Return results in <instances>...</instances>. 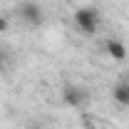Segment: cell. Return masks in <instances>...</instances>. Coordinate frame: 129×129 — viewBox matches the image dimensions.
Returning a JSON list of instances; mask_svg holds the SVG:
<instances>
[{"instance_id": "obj_1", "label": "cell", "mask_w": 129, "mask_h": 129, "mask_svg": "<svg viewBox=\"0 0 129 129\" xmlns=\"http://www.w3.org/2000/svg\"><path fill=\"white\" fill-rule=\"evenodd\" d=\"M75 27H77V32H82V35H94L97 30H99V10H94V8H77L75 10Z\"/></svg>"}, {"instance_id": "obj_2", "label": "cell", "mask_w": 129, "mask_h": 129, "mask_svg": "<svg viewBox=\"0 0 129 129\" xmlns=\"http://www.w3.org/2000/svg\"><path fill=\"white\" fill-rule=\"evenodd\" d=\"M87 99H89V94H87V89H82L80 84H72V82L62 84V104L64 107L80 109V107L87 104Z\"/></svg>"}, {"instance_id": "obj_3", "label": "cell", "mask_w": 129, "mask_h": 129, "mask_svg": "<svg viewBox=\"0 0 129 129\" xmlns=\"http://www.w3.org/2000/svg\"><path fill=\"white\" fill-rule=\"evenodd\" d=\"M17 13H20V20H22L27 27H40V25H42V8H40L37 3H32V0L20 3Z\"/></svg>"}, {"instance_id": "obj_4", "label": "cell", "mask_w": 129, "mask_h": 129, "mask_svg": "<svg viewBox=\"0 0 129 129\" xmlns=\"http://www.w3.org/2000/svg\"><path fill=\"white\" fill-rule=\"evenodd\" d=\"M102 45H104L107 55L112 57L114 62H124V60H127V55H129V52H127V45H124L122 40H117V37H109V40H104Z\"/></svg>"}, {"instance_id": "obj_5", "label": "cell", "mask_w": 129, "mask_h": 129, "mask_svg": "<svg viewBox=\"0 0 129 129\" xmlns=\"http://www.w3.org/2000/svg\"><path fill=\"white\" fill-rule=\"evenodd\" d=\"M112 97L117 104L122 107H129V82H117L112 87Z\"/></svg>"}, {"instance_id": "obj_6", "label": "cell", "mask_w": 129, "mask_h": 129, "mask_svg": "<svg viewBox=\"0 0 129 129\" xmlns=\"http://www.w3.org/2000/svg\"><path fill=\"white\" fill-rule=\"evenodd\" d=\"M8 62H10V55H8V50L0 47V70H5V67H8Z\"/></svg>"}, {"instance_id": "obj_7", "label": "cell", "mask_w": 129, "mask_h": 129, "mask_svg": "<svg viewBox=\"0 0 129 129\" xmlns=\"http://www.w3.org/2000/svg\"><path fill=\"white\" fill-rule=\"evenodd\" d=\"M8 27H10L8 17H5V13H0V32H8Z\"/></svg>"}]
</instances>
